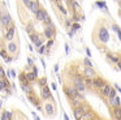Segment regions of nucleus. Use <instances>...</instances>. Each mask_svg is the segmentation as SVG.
Masks as SVG:
<instances>
[{
    "label": "nucleus",
    "mask_w": 121,
    "mask_h": 120,
    "mask_svg": "<svg viewBox=\"0 0 121 120\" xmlns=\"http://www.w3.org/2000/svg\"><path fill=\"white\" fill-rule=\"evenodd\" d=\"M35 14H37V18L39 21H42L43 20V17H44V14H46V10H43V9H38L37 12H35Z\"/></svg>",
    "instance_id": "obj_12"
},
{
    "label": "nucleus",
    "mask_w": 121,
    "mask_h": 120,
    "mask_svg": "<svg viewBox=\"0 0 121 120\" xmlns=\"http://www.w3.org/2000/svg\"><path fill=\"white\" fill-rule=\"evenodd\" d=\"M52 1H55V0H52Z\"/></svg>",
    "instance_id": "obj_45"
},
{
    "label": "nucleus",
    "mask_w": 121,
    "mask_h": 120,
    "mask_svg": "<svg viewBox=\"0 0 121 120\" xmlns=\"http://www.w3.org/2000/svg\"><path fill=\"white\" fill-rule=\"evenodd\" d=\"M113 30L116 31V34H117V38H120V29H118L117 25H113Z\"/></svg>",
    "instance_id": "obj_25"
},
{
    "label": "nucleus",
    "mask_w": 121,
    "mask_h": 120,
    "mask_svg": "<svg viewBox=\"0 0 121 120\" xmlns=\"http://www.w3.org/2000/svg\"><path fill=\"white\" fill-rule=\"evenodd\" d=\"M46 111H47L48 115H51V114H53L55 108H53V106H52L51 103H47V104H46Z\"/></svg>",
    "instance_id": "obj_15"
},
{
    "label": "nucleus",
    "mask_w": 121,
    "mask_h": 120,
    "mask_svg": "<svg viewBox=\"0 0 121 120\" xmlns=\"http://www.w3.org/2000/svg\"><path fill=\"white\" fill-rule=\"evenodd\" d=\"M29 9H31V12H33V13H35L38 9H39V3H38L37 0H35V1H31V5H30Z\"/></svg>",
    "instance_id": "obj_11"
},
{
    "label": "nucleus",
    "mask_w": 121,
    "mask_h": 120,
    "mask_svg": "<svg viewBox=\"0 0 121 120\" xmlns=\"http://www.w3.org/2000/svg\"><path fill=\"white\" fill-rule=\"evenodd\" d=\"M1 106H3V101H0V110H1Z\"/></svg>",
    "instance_id": "obj_44"
},
{
    "label": "nucleus",
    "mask_w": 121,
    "mask_h": 120,
    "mask_svg": "<svg viewBox=\"0 0 121 120\" xmlns=\"http://www.w3.org/2000/svg\"><path fill=\"white\" fill-rule=\"evenodd\" d=\"M22 1H24V4L26 5L27 8H30V5H31V1H30V0H22Z\"/></svg>",
    "instance_id": "obj_31"
},
{
    "label": "nucleus",
    "mask_w": 121,
    "mask_h": 120,
    "mask_svg": "<svg viewBox=\"0 0 121 120\" xmlns=\"http://www.w3.org/2000/svg\"><path fill=\"white\" fill-rule=\"evenodd\" d=\"M44 34H46V37H47V38H52V35H53V29H52V26H50L48 29H46V30H44Z\"/></svg>",
    "instance_id": "obj_14"
},
{
    "label": "nucleus",
    "mask_w": 121,
    "mask_h": 120,
    "mask_svg": "<svg viewBox=\"0 0 121 120\" xmlns=\"http://www.w3.org/2000/svg\"><path fill=\"white\" fill-rule=\"evenodd\" d=\"M46 83H47V78L43 77V78H40V80H39V85L40 86H46Z\"/></svg>",
    "instance_id": "obj_24"
},
{
    "label": "nucleus",
    "mask_w": 121,
    "mask_h": 120,
    "mask_svg": "<svg viewBox=\"0 0 121 120\" xmlns=\"http://www.w3.org/2000/svg\"><path fill=\"white\" fill-rule=\"evenodd\" d=\"M0 23H1V21H0Z\"/></svg>",
    "instance_id": "obj_46"
},
{
    "label": "nucleus",
    "mask_w": 121,
    "mask_h": 120,
    "mask_svg": "<svg viewBox=\"0 0 121 120\" xmlns=\"http://www.w3.org/2000/svg\"><path fill=\"white\" fill-rule=\"evenodd\" d=\"M0 56H7V55H5V51H4V50H1V51H0Z\"/></svg>",
    "instance_id": "obj_38"
},
{
    "label": "nucleus",
    "mask_w": 121,
    "mask_h": 120,
    "mask_svg": "<svg viewBox=\"0 0 121 120\" xmlns=\"http://www.w3.org/2000/svg\"><path fill=\"white\" fill-rule=\"evenodd\" d=\"M38 38H39V35H38V34H33V35H30V39H31L33 42H35Z\"/></svg>",
    "instance_id": "obj_28"
},
{
    "label": "nucleus",
    "mask_w": 121,
    "mask_h": 120,
    "mask_svg": "<svg viewBox=\"0 0 121 120\" xmlns=\"http://www.w3.org/2000/svg\"><path fill=\"white\" fill-rule=\"evenodd\" d=\"M65 94L69 97L70 99H76V98H78V91H77V89L76 88H66L65 89Z\"/></svg>",
    "instance_id": "obj_2"
},
{
    "label": "nucleus",
    "mask_w": 121,
    "mask_h": 120,
    "mask_svg": "<svg viewBox=\"0 0 121 120\" xmlns=\"http://www.w3.org/2000/svg\"><path fill=\"white\" fill-rule=\"evenodd\" d=\"M111 104H112L113 107H116V108H117V107H120V98H118V97H113V98H111Z\"/></svg>",
    "instance_id": "obj_9"
},
{
    "label": "nucleus",
    "mask_w": 121,
    "mask_h": 120,
    "mask_svg": "<svg viewBox=\"0 0 121 120\" xmlns=\"http://www.w3.org/2000/svg\"><path fill=\"white\" fill-rule=\"evenodd\" d=\"M55 72H59V64L55 65Z\"/></svg>",
    "instance_id": "obj_42"
},
{
    "label": "nucleus",
    "mask_w": 121,
    "mask_h": 120,
    "mask_svg": "<svg viewBox=\"0 0 121 120\" xmlns=\"http://www.w3.org/2000/svg\"><path fill=\"white\" fill-rule=\"evenodd\" d=\"M100 89H102V94L105 97V95H108V91H109L111 86H109V85H107V83H104V85H103Z\"/></svg>",
    "instance_id": "obj_13"
},
{
    "label": "nucleus",
    "mask_w": 121,
    "mask_h": 120,
    "mask_svg": "<svg viewBox=\"0 0 121 120\" xmlns=\"http://www.w3.org/2000/svg\"><path fill=\"white\" fill-rule=\"evenodd\" d=\"M1 23L3 25H5V26H8V25H11V22H12V18H11V16L9 14H4L3 17H1Z\"/></svg>",
    "instance_id": "obj_7"
},
{
    "label": "nucleus",
    "mask_w": 121,
    "mask_h": 120,
    "mask_svg": "<svg viewBox=\"0 0 121 120\" xmlns=\"http://www.w3.org/2000/svg\"><path fill=\"white\" fill-rule=\"evenodd\" d=\"M74 88L77 89V91H78V93H82V91H85L86 86H85L83 81H82L81 78H77V80H74Z\"/></svg>",
    "instance_id": "obj_3"
},
{
    "label": "nucleus",
    "mask_w": 121,
    "mask_h": 120,
    "mask_svg": "<svg viewBox=\"0 0 121 120\" xmlns=\"http://www.w3.org/2000/svg\"><path fill=\"white\" fill-rule=\"evenodd\" d=\"M20 81H21V83L27 82V78H26V74H25V73H21V74H20Z\"/></svg>",
    "instance_id": "obj_19"
},
{
    "label": "nucleus",
    "mask_w": 121,
    "mask_h": 120,
    "mask_svg": "<svg viewBox=\"0 0 121 120\" xmlns=\"http://www.w3.org/2000/svg\"><path fill=\"white\" fill-rule=\"evenodd\" d=\"M52 43H53L52 41H50V42H48V44H47V47H48V48H50V47H52Z\"/></svg>",
    "instance_id": "obj_40"
},
{
    "label": "nucleus",
    "mask_w": 121,
    "mask_h": 120,
    "mask_svg": "<svg viewBox=\"0 0 121 120\" xmlns=\"http://www.w3.org/2000/svg\"><path fill=\"white\" fill-rule=\"evenodd\" d=\"M72 5H73V8H74V9H78V8H79V5L76 3V0H73V1H72Z\"/></svg>",
    "instance_id": "obj_34"
},
{
    "label": "nucleus",
    "mask_w": 121,
    "mask_h": 120,
    "mask_svg": "<svg viewBox=\"0 0 121 120\" xmlns=\"http://www.w3.org/2000/svg\"><path fill=\"white\" fill-rule=\"evenodd\" d=\"M85 76L86 77H89V78H92L95 76V70L92 69V67H87V68H85Z\"/></svg>",
    "instance_id": "obj_6"
},
{
    "label": "nucleus",
    "mask_w": 121,
    "mask_h": 120,
    "mask_svg": "<svg viewBox=\"0 0 121 120\" xmlns=\"http://www.w3.org/2000/svg\"><path fill=\"white\" fill-rule=\"evenodd\" d=\"M65 52H66V54H69V46H68V44H65Z\"/></svg>",
    "instance_id": "obj_39"
},
{
    "label": "nucleus",
    "mask_w": 121,
    "mask_h": 120,
    "mask_svg": "<svg viewBox=\"0 0 121 120\" xmlns=\"http://www.w3.org/2000/svg\"><path fill=\"white\" fill-rule=\"evenodd\" d=\"M95 4H96L99 8H105V3H103V1H96Z\"/></svg>",
    "instance_id": "obj_27"
},
{
    "label": "nucleus",
    "mask_w": 121,
    "mask_h": 120,
    "mask_svg": "<svg viewBox=\"0 0 121 120\" xmlns=\"http://www.w3.org/2000/svg\"><path fill=\"white\" fill-rule=\"evenodd\" d=\"M33 69H34V74H37V73H38V69H37V68H35V67L33 68Z\"/></svg>",
    "instance_id": "obj_43"
},
{
    "label": "nucleus",
    "mask_w": 121,
    "mask_h": 120,
    "mask_svg": "<svg viewBox=\"0 0 121 120\" xmlns=\"http://www.w3.org/2000/svg\"><path fill=\"white\" fill-rule=\"evenodd\" d=\"M42 98H43V99H51V98H52V94H51L50 89L46 88V86H43V90H42Z\"/></svg>",
    "instance_id": "obj_4"
},
{
    "label": "nucleus",
    "mask_w": 121,
    "mask_h": 120,
    "mask_svg": "<svg viewBox=\"0 0 121 120\" xmlns=\"http://www.w3.org/2000/svg\"><path fill=\"white\" fill-rule=\"evenodd\" d=\"M14 33H16V29L14 28H11L8 30V33H7V37L5 38L8 39V41H12V39H13V37H14Z\"/></svg>",
    "instance_id": "obj_10"
},
{
    "label": "nucleus",
    "mask_w": 121,
    "mask_h": 120,
    "mask_svg": "<svg viewBox=\"0 0 121 120\" xmlns=\"http://www.w3.org/2000/svg\"><path fill=\"white\" fill-rule=\"evenodd\" d=\"M42 21H43L44 23H47V25H51V22H52V21H51V17L47 14V13L44 14V17H43V20H42Z\"/></svg>",
    "instance_id": "obj_17"
},
{
    "label": "nucleus",
    "mask_w": 121,
    "mask_h": 120,
    "mask_svg": "<svg viewBox=\"0 0 121 120\" xmlns=\"http://www.w3.org/2000/svg\"><path fill=\"white\" fill-rule=\"evenodd\" d=\"M42 43H43V41H42V39H39V38H38L37 41H35V44H37L38 47H39V46H42Z\"/></svg>",
    "instance_id": "obj_33"
},
{
    "label": "nucleus",
    "mask_w": 121,
    "mask_h": 120,
    "mask_svg": "<svg viewBox=\"0 0 121 120\" xmlns=\"http://www.w3.org/2000/svg\"><path fill=\"white\" fill-rule=\"evenodd\" d=\"M26 78H27V81H34L37 78V74H34V73H27Z\"/></svg>",
    "instance_id": "obj_18"
},
{
    "label": "nucleus",
    "mask_w": 121,
    "mask_h": 120,
    "mask_svg": "<svg viewBox=\"0 0 121 120\" xmlns=\"http://www.w3.org/2000/svg\"><path fill=\"white\" fill-rule=\"evenodd\" d=\"M51 88H52V90H56V83H52V85H51Z\"/></svg>",
    "instance_id": "obj_41"
},
{
    "label": "nucleus",
    "mask_w": 121,
    "mask_h": 120,
    "mask_svg": "<svg viewBox=\"0 0 121 120\" xmlns=\"http://www.w3.org/2000/svg\"><path fill=\"white\" fill-rule=\"evenodd\" d=\"M8 50H9V51H16L17 46L13 43V42H11V43H9V46H8Z\"/></svg>",
    "instance_id": "obj_20"
},
{
    "label": "nucleus",
    "mask_w": 121,
    "mask_h": 120,
    "mask_svg": "<svg viewBox=\"0 0 121 120\" xmlns=\"http://www.w3.org/2000/svg\"><path fill=\"white\" fill-rule=\"evenodd\" d=\"M12 117H13V116H12V112H11V111H5V112H4L3 115H1V119H3V120H7V119H12Z\"/></svg>",
    "instance_id": "obj_16"
},
{
    "label": "nucleus",
    "mask_w": 121,
    "mask_h": 120,
    "mask_svg": "<svg viewBox=\"0 0 121 120\" xmlns=\"http://www.w3.org/2000/svg\"><path fill=\"white\" fill-rule=\"evenodd\" d=\"M57 7H59V9H60V10H61V12H63V13H66V10H65V9H64V8H63V5H57Z\"/></svg>",
    "instance_id": "obj_37"
},
{
    "label": "nucleus",
    "mask_w": 121,
    "mask_h": 120,
    "mask_svg": "<svg viewBox=\"0 0 121 120\" xmlns=\"http://www.w3.org/2000/svg\"><path fill=\"white\" fill-rule=\"evenodd\" d=\"M72 28H73V31H77L79 28H81V26H79V23H73V26H72Z\"/></svg>",
    "instance_id": "obj_30"
},
{
    "label": "nucleus",
    "mask_w": 121,
    "mask_h": 120,
    "mask_svg": "<svg viewBox=\"0 0 121 120\" xmlns=\"http://www.w3.org/2000/svg\"><path fill=\"white\" fill-rule=\"evenodd\" d=\"M7 88V82L4 80H0V90H4Z\"/></svg>",
    "instance_id": "obj_22"
},
{
    "label": "nucleus",
    "mask_w": 121,
    "mask_h": 120,
    "mask_svg": "<svg viewBox=\"0 0 121 120\" xmlns=\"http://www.w3.org/2000/svg\"><path fill=\"white\" fill-rule=\"evenodd\" d=\"M44 51H46V47L43 46V44H42V46H39V50H38V52L42 55V54H44Z\"/></svg>",
    "instance_id": "obj_26"
},
{
    "label": "nucleus",
    "mask_w": 121,
    "mask_h": 120,
    "mask_svg": "<svg viewBox=\"0 0 121 120\" xmlns=\"http://www.w3.org/2000/svg\"><path fill=\"white\" fill-rule=\"evenodd\" d=\"M115 95H116L115 89H112V88H111V89H109V91H108V97H109V98H113Z\"/></svg>",
    "instance_id": "obj_21"
},
{
    "label": "nucleus",
    "mask_w": 121,
    "mask_h": 120,
    "mask_svg": "<svg viewBox=\"0 0 121 120\" xmlns=\"http://www.w3.org/2000/svg\"><path fill=\"white\" fill-rule=\"evenodd\" d=\"M8 76H9V77H16V73H14V70H8Z\"/></svg>",
    "instance_id": "obj_32"
},
{
    "label": "nucleus",
    "mask_w": 121,
    "mask_h": 120,
    "mask_svg": "<svg viewBox=\"0 0 121 120\" xmlns=\"http://www.w3.org/2000/svg\"><path fill=\"white\" fill-rule=\"evenodd\" d=\"M99 39L102 42H108V39H109V34H108V30L105 28H102L99 30Z\"/></svg>",
    "instance_id": "obj_1"
},
{
    "label": "nucleus",
    "mask_w": 121,
    "mask_h": 120,
    "mask_svg": "<svg viewBox=\"0 0 121 120\" xmlns=\"http://www.w3.org/2000/svg\"><path fill=\"white\" fill-rule=\"evenodd\" d=\"M83 112H86L83 107H77V108L74 110V116H76V119H81V116H82Z\"/></svg>",
    "instance_id": "obj_8"
},
{
    "label": "nucleus",
    "mask_w": 121,
    "mask_h": 120,
    "mask_svg": "<svg viewBox=\"0 0 121 120\" xmlns=\"http://www.w3.org/2000/svg\"><path fill=\"white\" fill-rule=\"evenodd\" d=\"M4 60H5V63H11V61H12V57H9V56H4Z\"/></svg>",
    "instance_id": "obj_36"
},
{
    "label": "nucleus",
    "mask_w": 121,
    "mask_h": 120,
    "mask_svg": "<svg viewBox=\"0 0 121 120\" xmlns=\"http://www.w3.org/2000/svg\"><path fill=\"white\" fill-rule=\"evenodd\" d=\"M21 89L24 91H26V93H29V91H30V88L26 85V83H21Z\"/></svg>",
    "instance_id": "obj_23"
},
{
    "label": "nucleus",
    "mask_w": 121,
    "mask_h": 120,
    "mask_svg": "<svg viewBox=\"0 0 121 120\" xmlns=\"http://www.w3.org/2000/svg\"><path fill=\"white\" fill-rule=\"evenodd\" d=\"M83 63H85V65H86V67H92L91 61H90L89 59H85V60H83Z\"/></svg>",
    "instance_id": "obj_29"
},
{
    "label": "nucleus",
    "mask_w": 121,
    "mask_h": 120,
    "mask_svg": "<svg viewBox=\"0 0 121 120\" xmlns=\"http://www.w3.org/2000/svg\"><path fill=\"white\" fill-rule=\"evenodd\" d=\"M91 85L94 86V88H102V86L104 85V80H102V78H94V81H91Z\"/></svg>",
    "instance_id": "obj_5"
},
{
    "label": "nucleus",
    "mask_w": 121,
    "mask_h": 120,
    "mask_svg": "<svg viewBox=\"0 0 121 120\" xmlns=\"http://www.w3.org/2000/svg\"><path fill=\"white\" fill-rule=\"evenodd\" d=\"M5 76V72H4V69L1 67H0V77H4Z\"/></svg>",
    "instance_id": "obj_35"
}]
</instances>
